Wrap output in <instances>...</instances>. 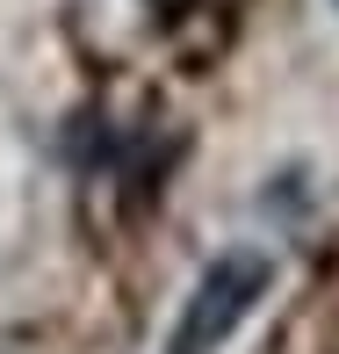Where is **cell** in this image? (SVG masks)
Wrapping results in <instances>:
<instances>
[{"label": "cell", "mask_w": 339, "mask_h": 354, "mask_svg": "<svg viewBox=\"0 0 339 354\" xmlns=\"http://www.w3.org/2000/svg\"><path fill=\"white\" fill-rule=\"evenodd\" d=\"M267 289H274V261L260 246L217 253V261L195 275V289H188L181 318H173V333H166V354H217L238 326H246V311L267 297Z\"/></svg>", "instance_id": "1"}]
</instances>
